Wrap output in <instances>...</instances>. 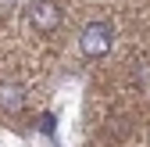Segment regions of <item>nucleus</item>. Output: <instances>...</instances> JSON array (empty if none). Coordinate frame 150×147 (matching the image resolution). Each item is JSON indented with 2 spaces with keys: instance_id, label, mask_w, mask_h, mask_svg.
<instances>
[{
  "instance_id": "1",
  "label": "nucleus",
  "mask_w": 150,
  "mask_h": 147,
  "mask_svg": "<svg viewBox=\"0 0 150 147\" xmlns=\"http://www.w3.org/2000/svg\"><path fill=\"white\" fill-rule=\"evenodd\" d=\"M111 40H115V29H111L107 22H89L79 36V50L86 54V58H104V54L111 50Z\"/></svg>"
},
{
  "instance_id": "3",
  "label": "nucleus",
  "mask_w": 150,
  "mask_h": 147,
  "mask_svg": "<svg viewBox=\"0 0 150 147\" xmlns=\"http://www.w3.org/2000/svg\"><path fill=\"white\" fill-rule=\"evenodd\" d=\"M25 104V90L18 83H0V108L4 111H18Z\"/></svg>"
},
{
  "instance_id": "2",
  "label": "nucleus",
  "mask_w": 150,
  "mask_h": 147,
  "mask_svg": "<svg viewBox=\"0 0 150 147\" xmlns=\"http://www.w3.org/2000/svg\"><path fill=\"white\" fill-rule=\"evenodd\" d=\"M29 22L36 32H54L61 25V7L54 4V0H36L32 11H29Z\"/></svg>"
}]
</instances>
